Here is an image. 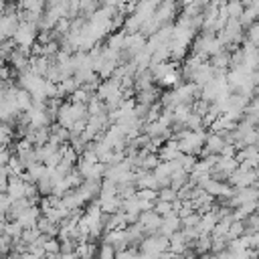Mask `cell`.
I'll return each mask as SVG.
<instances>
[{"label":"cell","instance_id":"6da1fadb","mask_svg":"<svg viewBox=\"0 0 259 259\" xmlns=\"http://www.w3.org/2000/svg\"><path fill=\"white\" fill-rule=\"evenodd\" d=\"M235 188H247V186H253L257 182V176L253 170H243V168H237L229 178H227Z\"/></svg>","mask_w":259,"mask_h":259},{"label":"cell","instance_id":"7a4b0ae2","mask_svg":"<svg viewBox=\"0 0 259 259\" xmlns=\"http://www.w3.org/2000/svg\"><path fill=\"white\" fill-rule=\"evenodd\" d=\"M227 65H231V53L229 51H221V53H217L214 57H210V67L214 69V71H225V67Z\"/></svg>","mask_w":259,"mask_h":259},{"label":"cell","instance_id":"3957f363","mask_svg":"<svg viewBox=\"0 0 259 259\" xmlns=\"http://www.w3.org/2000/svg\"><path fill=\"white\" fill-rule=\"evenodd\" d=\"M160 156H162V160H166V162L176 160V158L180 156L178 144H176V142H168L166 146H162V148H160Z\"/></svg>","mask_w":259,"mask_h":259},{"label":"cell","instance_id":"277c9868","mask_svg":"<svg viewBox=\"0 0 259 259\" xmlns=\"http://www.w3.org/2000/svg\"><path fill=\"white\" fill-rule=\"evenodd\" d=\"M97 259H115V249L109 243H103L97 251Z\"/></svg>","mask_w":259,"mask_h":259},{"label":"cell","instance_id":"5b68a950","mask_svg":"<svg viewBox=\"0 0 259 259\" xmlns=\"http://www.w3.org/2000/svg\"><path fill=\"white\" fill-rule=\"evenodd\" d=\"M158 200H162V202H174L176 200V190H172L170 186L168 188H162L158 192Z\"/></svg>","mask_w":259,"mask_h":259},{"label":"cell","instance_id":"8992f818","mask_svg":"<svg viewBox=\"0 0 259 259\" xmlns=\"http://www.w3.org/2000/svg\"><path fill=\"white\" fill-rule=\"evenodd\" d=\"M253 172H255V176H257V178H259V166H257V168H255V170H253Z\"/></svg>","mask_w":259,"mask_h":259},{"label":"cell","instance_id":"52a82bcc","mask_svg":"<svg viewBox=\"0 0 259 259\" xmlns=\"http://www.w3.org/2000/svg\"><path fill=\"white\" fill-rule=\"evenodd\" d=\"M257 210H259V200H257Z\"/></svg>","mask_w":259,"mask_h":259}]
</instances>
